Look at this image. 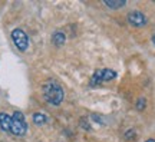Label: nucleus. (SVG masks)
<instances>
[{
    "mask_svg": "<svg viewBox=\"0 0 155 142\" xmlns=\"http://www.w3.org/2000/svg\"><path fill=\"white\" fill-rule=\"evenodd\" d=\"M12 40H13V43L16 45V48L19 50L25 52V50L28 49L29 38H28V35L23 32L22 29H15V30L12 32Z\"/></svg>",
    "mask_w": 155,
    "mask_h": 142,
    "instance_id": "4",
    "label": "nucleus"
},
{
    "mask_svg": "<svg viewBox=\"0 0 155 142\" xmlns=\"http://www.w3.org/2000/svg\"><path fill=\"white\" fill-rule=\"evenodd\" d=\"M28 131V124L25 119V115L22 112H13L12 115V134L16 137H23Z\"/></svg>",
    "mask_w": 155,
    "mask_h": 142,
    "instance_id": "2",
    "label": "nucleus"
},
{
    "mask_svg": "<svg viewBox=\"0 0 155 142\" xmlns=\"http://www.w3.org/2000/svg\"><path fill=\"white\" fill-rule=\"evenodd\" d=\"M42 92H43L45 99H46L50 105H55V106L61 105L62 101H63V96H65L62 86L56 82V81H52V79L43 83Z\"/></svg>",
    "mask_w": 155,
    "mask_h": 142,
    "instance_id": "1",
    "label": "nucleus"
},
{
    "mask_svg": "<svg viewBox=\"0 0 155 142\" xmlns=\"http://www.w3.org/2000/svg\"><path fill=\"white\" fill-rule=\"evenodd\" d=\"M0 129L5 132H12V116L5 112H0Z\"/></svg>",
    "mask_w": 155,
    "mask_h": 142,
    "instance_id": "6",
    "label": "nucleus"
},
{
    "mask_svg": "<svg viewBox=\"0 0 155 142\" xmlns=\"http://www.w3.org/2000/svg\"><path fill=\"white\" fill-rule=\"evenodd\" d=\"M145 105H147V102H145V99H144V98L138 99V102H137V109H138V111H144Z\"/></svg>",
    "mask_w": 155,
    "mask_h": 142,
    "instance_id": "10",
    "label": "nucleus"
},
{
    "mask_svg": "<svg viewBox=\"0 0 155 142\" xmlns=\"http://www.w3.org/2000/svg\"><path fill=\"white\" fill-rule=\"evenodd\" d=\"M145 142H155V139H148V141H145Z\"/></svg>",
    "mask_w": 155,
    "mask_h": 142,
    "instance_id": "11",
    "label": "nucleus"
},
{
    "mask_svg": "<svg viewBox=\"0 0 155 142\" xmlns=\"http://www.w3.org/2000/svg\"><path fill=\"white\" fill-rule=\"evenodd\" d=\"M152 42H154V45H155V35L152 36Z\"/></svg>",
    "mask_w": 155,
    "mask_h": 142,
    "instance_id": "12",
    "label": "nucleus"
},
{
    "mask_svg": "<svg viewBox=\"0 0 155 142\" xmlns=\"http://www.w3.org/2000/svg\"><path fill=\"white\" fill-rule=\"evenodd\" d=\"M128 22H129V25H132L135 28H142V26H145V25L148 23V19L145 17L144 13L135 10V12H131V13L128 15Z\"/></svg>",
    "mask_w": 155,
    "mask_h": 142,
    "instance_id": "5",
    "label": "nucleus"
},
{
    "mask_svg": "<svg viewBox=\"0 0 155 142\" xmlns=\"http://www.w3.org/2000/svg\"><path fill=\"white\" fill-rule=\"evenodd\" d=\"M115 78H116L115 71H112V69H99V71H96L94 75H92L89 85H91V86H96V85H101V83L111 82Z\"/></svg>",
    "mask_w": 155,
    "mask_h": 142,
    "instance_id": "3",
    "label": "nucleus"
},
{
    "mask_svg": "<svg viewBox=\"0 0 155 142\" xmlns=\"http://www.w3.org/2000/svg\"><path fill=\"white\" fill-rule=\"evenodd\" d=\"M127 5V2L124 0H119V2H105V6H108L109 9H119V7H124Z\"/></svg>",
    "mask_w": 155,
    "mask_h": 142,
    "instance_id": "9",
    "label": "nucleus"
},
{
    "mask_svg": "<svg viewBox=\"0 0 155 142\" xmlns=\"http://www.w3.org/2000/svg\"><path fill=\"white\" fill-rule=\"evenodd\" d=\"M33 122H35V125L42 126L43 124H46V116L43 114H40V112H36L33 115Z\"/></svg>",
    "mask_w": 155,
    "mask_h": 142,
    "instance_id": "8",
    "label": "nucleus"
},
{
    "mask_svg": "<svg viewBox=\"0 0 155 142\" xmlns=\"http://www.w3.org/2000/svg\"><path fill=\"white\" fill-rule=\"evenodd\" d=\"M65 40H66V36L62 32H56L52 36V43L56 45V46H62V45L65 43Z\"/></svg>",
    "mask_w": 155,
    "mask_h": 142,
    "instance_id": "7",
    "label": "nucleus"
}]
</instances>
